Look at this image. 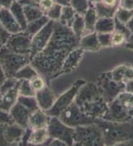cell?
<instances>
[{
  "instance_id": "1",
  "label": "cell",
  "mask_w": 133,
  "mask_h": 146,
  "mask_svg": "<svg viewBox=\"0 0 133 146\" xmlns=\"http://www.w3.org/2000/svg\"><path fill=\"white\" fill-rule=\"evenodd\" d=\"M79 40L70 27L55 21L53 33L47 46L31 59L30 64L49 82L61 75L63 62L67 54L78 47Z\"/></svg>"
},
{
  "instance_id": "36",
  "label": "cell",
  "mask_w": 133,
  "mask_h": 146,
  "mask_svg": "<svg viewBox=\"0 0 133 146\" xmlns=\"http://www.w3.org/2000/svg\"><path fill=\"white\" fill-rule=\"evenodd\" d=\"M62 5L55 3L54 5L50 8L45 15L50 19V20H53V21H59L60 17L61 15V11H62Z\"/></svg>"
},
{
  "instance_id": "42",
  "label": "cell",
  "mask_w": 133,
  "mask_h": 146,
  "mask_svg": "<svg viewBox=\"0 0 133 146\" xmlns=\"http://www.w3.org/2000/svg\"><path fill=\"white\" fill-rule=\"evenodd\" d=\"M55 3V0H41L39 3V7L44 14H46V13L54 5Z\"/></svg>"
},
{
  "instance_id": "5",
  "label": "cell",
  "mask_w": 133,
  "mask_h": 146,
  "mask_svg": "<svg viewBox=\"0 0 133 146\" xmlns=\"http://www.w3.org/2000/svg\"><path fill=\"white\" fill-rule=\"evenodd\" d=\"M84 83L85 81L81 78L75 80L67 91L63 92L61 95L56 98L55 103L53 104L52 108L46 112L50 116H58L62 111L68 108L70 104L74 102L80 87Z\"/></svg>"
},
{
  "instance_id": "35",
  "label": "cell",
  "mask_w": 133,
  "mask_h": 146,
  "mask_svg": "<svg viewBox=\"0 0 133 146\" xmlns=\"http://www.w3.org/2000/svg\"><path fill=\"white\" fill-rule=\"evenodd\" d=\"M133 16V10H126L122 8L118 7L114 17L120 23L126 24Z\"/></svg>"
},
{
  "instance_id": "24",
  "label": "cell",
  "mask_w": 133,
  "mask_h": 146,
  "mask_svg": "<svg viewBox=\"0 0 133 146\" xmlns=\"http://www.w3.org/2000/svg\"><path fill=\"white\" fill-rule=\"evenodd\" d=\"M98 18V17L94 6L92 3H90L89 8H88L86 13L84 15V25H85L84 33L94 32V28H95V24L97 23Z\"/></svg>"
},
{
  "instance_id": "39",
  "label": "cell",
  "mask_w": 133,
  "mask_h": 146,
  "mask_svg": "<svg viewBox=\"0 0 133 146\" xmlns=\"http://www.w3.org/2000/svg\"><path fill=\"white\" fill-rule=\"evenodd\" d=\"M128 40V37L125 34L118 31H114L112 32V46H122L125 44L126 40Z\"/></svg>"
},
{
  "instance_id": "12",
  "label": "cell",
  "mask_w": 133,
  "mask_h": 146,
  "mask_svg": "<svg viewBox=\"0 0 133 146\" xmlns=\"http://www.w3.org/2000/svg\"><path fill=\"white\" fill-rule=\"evenodd\" d=\"M31 37L25 31L12 34L4 46L17 54L29 55L31 51Z\"/></svg>"
},
{
  "instance_id": "55",
  "label": "cell",
  "mask_w": 133,
  "mask_h": 146,
  "mask_svg": "<svg viewBox=\"0 0 133 146\" xmlns=\"http://www.w3.org/2000/svg\"><path fill=\"white\" fill-rule=\"evenodd\" d=\"M2 96H3V94L0 92V101H1V98H2Z\"/></svg>"
},
{
  "instance_id": "6",
  "label": "cell",
  "mask_w": 133,
  "mask_h": 146,
  "mask_svg": "<svg viewBox=\"0 0 133 146\" xmlns=\"http://www.w3.org/2000/svg\"><path fill=\"white\" fill-rule=\"evenodd\" d=\"M63 123L75 128L79 125L94 123V119L87 115L74 102L57 116Z\"/></svg>"
},
{
  "instance_id": "15",
  "label": "cell",
  "mask_w": 133,
  "mask_h": 146,
  "mask_svg": "<svg viewBox=\"0 0 133 146\" xmlns=\"http://www.w3.org/2000/svg\"><path fill=\"white\" fill-rule=\"evenodd\" d=\"M26 129L14 122L6 125L4 128V138L8 145H20Z\"/></svg>"
},
{
  "instance_id": "26",
  "label": "cell",
  "mask_w": 133,
  "mask_h": 146,
  "mask_svg": "<svg viewBox=\"0 0 133 146\" xmlns=\"http://www.w3.org/2000/svg\"><path fill=\"white\" fill-rule=\"evenodd\" d=\"M49 21H50V19L47 17V15H43L42 17H41L34 20V21L27 23V28L23 31H25L28 36H30L31 37L37 32H38Z\"/></svg>"
},
{
  "instance_id": "27",
  "label": "cell",
  "mask_w": 133,
  "mask_h": 146,
  "mask_svg": "<svg viewBox=\"0 0 133 146\" xmlns=\"http://www.w3.org/2000/svg\"><path fill=\"white\" fill-rule=\"evenodd\" d=\"M38 72L31 64H27L19 69L15 74V78L18 80H31L32 78L38 75Z\"/></svg>"
},
{
  "instance_id": "13",
  "label": "cell",
  "mask_w": 133,
  "mask_h": 146,
  "mask_svg": "<svg viewBox=\"0 0 133 146\" xmlns=\"http://www.w3.org/2000/svg\"><path fill=\"white\" fill-rule=\"evenodd\" d=\"M84 51L80 47H77L70 51L63 62L61 74H70L77 69L84 57Z\"/></svg>"
},
{
  "instance_id": "43",
  "label": "cell",
  "mask_w": 133,
  "mask_h": 146,
  "mask_svg": "<svg viewBox=\"0 0 133 146\" xmlns=\"http://www.w3.org/2000/svg\"><path fill=\"white\" fill-rule=\"evenodd\" d=\"M10 36H11V34L3 27V26L0 23V40L3 42L4 45L7 42L8 38L10 37Z\"/></svg>"
},
{
  "instance_id": "23",
  "label": "cell",
  "mask_w": 133,
  "mask_h": 146,
  "mask_svg": "<svg viewBox=\"0 0 133 146\" xmlns=\"http://www.w3.org/2000/svg\"><path fill=\"white\" fill-rule=\"evenodd\" d=\"M115 30L114 17H100L98 18L95 24L94 31L97 33H112Z\"/></svg>"
},
{
  "instance_id": "51",
  "label": "cell",
  "mask_w": 133,
  "mask_h": 146,
  "mask_svg": "<svg viewBox=\"0 0 133 146\" xmlns=\"http://www.w3.org/2000/svg\"><path fill=\"white\" fill-rule=\"evenodd\" d=\"M6 79V76H5V74L3 72V69L2 68V65H1V63H0V85L3 84V82Z\"/></svg>"
},
{
  "instance_id": "17",
  "label": "cell",
  "mask_w": 133,
  "mask_h": 146,
  "mask_svg": "<svg viewBox=\"0 0 133 146\" xmlns=\"http://www.w3.org/2000/svg\"><path fill=\"white\" fill-rule=\"evenodd\" d=\"M0 23L11 35L23 31L22 27L11 13L9 9H0Z\"/></svg>"
},
{
  "instance_id": "22",
  "label": "cell",
  "mask_w": 133,
  "mask_h": 146,
  "mask_svg": "<svg viewBox=\"0 0 133 146\" xmlns=\"http://www.w3.org/2000/svg\"><path fill=\"white\" fill-rule=\"evenodd\" d=\"M49 138L47 128L32 130L27 141V145H45Z\"/></svg>"
},
{
  "instance_id": "41",
  "label": "cell",
  "mask_w": 133,
  "mask_h": 146,
  "mask_svg": "<svg viewBox=\"0 0 133 146\" xmlns=\"http://www.w3.org/2000/svg\"><path fill=\"white\" fill-rule=\"evenodd\" d=\"M13 122V121L9 111H6L0 109V125H8Z\"/></svg>"
},
{
  "instance_id": "4",
  "label": "cell",
  "mask_w": 133,
  "mask_h": 146,
  "mask_svg": "<svg viewBox=\"0 0 133 146\" xmlns=\"http://www.w3.org/2000/svg\"><path fill=\"white\" fill-rule=\"evenodd\" d=\"M73 145H104L102 133L98 125L95 123H92L75 127Z\"/></svg>"
},
{
  "instance_id": "37",
  "label": "cell",
  "mask_w": 133,
  "mask_h": 146,
  "mask_svg": "<svg viewBox=\"0 0 133 146\" xmlns=\"http://www.w3.org/2000/svg\"><path fill=\"white\" fill-rule=\"evenodd\" d=\"M19 82L18 79H17L15 77L6 78V79L3 82V84L0 85V92L2 94H4L13 88H15Z\"/></svg>"
},
{
  "instance_id": "53",
  "label": "cell",
  "mask_w": 133,
  "mask_h": 146,
  "mask_svg": "<svg viewBox=\"0 0 133 146\" xmlns=\"http://www.w3.org/2000/svg\"><path fill=\"white\" fill-rule=\"evenodd\" d=\"M3 46H4L3 42V41H2V40H0V49H1V48H2V47H3Z\"/></svg>"
},
{
  "instance_id": "11",
  "label": "cell",
  "mask_w": 133,
  "mask_h": 146,
  "mask_svg": "<svg viewBox=\"0 0 133 146\" xmlns=\"http://www.w3.org/2000/svg\"><path fill=\"white\" fill-rule=\"evenodd\" d=\"M103 98L98 89V85L94 83H84L82 85L76 95L74 102L79 108H82L85 105L93 103L96 101Z\"/></svg>"
},
{
  "instance_id": "31",
  "label": "cell",
  "mask_w": 133,
  "mask_h": 146,
  "mask_svg": "<svg viewBox=\"0 0 133 146\" xmlns=\"http://www.w3.org/2000/svg\"><path fill=\"white\" fill-rule=\"evenodd\" d=\"M71 30L74 33V35L80 39L83 36L85 31V25H84V16L80 15L76 13L74 17V19L70 27Z\"/></svg>"
},
{
  "instance_id": "18",
  "label": "cell",
  "mask_w": 133,
  "mask_h": 146,
  "mask_svg": "<svg viewBox=\"0 0 133 146\" xmlns=\"http://www.w3.org/2000/svg\"><path fill=\"white\" fill-rule=\"evenodd\" d=\"M112 79L120 84H125L133 78V66L128 64H120L113 69L108 71Z\"/></svg>"
},
{
  "instance_id": "34",
  "label": "cell",
  "mask_w": 133,
  "mask_h": 146,
  "mask_svg": "<svg viewBox=\"0 0 133 146\" xmlns=\"http://www.w3.org/2000/svg\"><path fill=\"white\" fill-rule=\"evenodd\" d=\"M18 93L19 96H26V97H31L35 96L36 92L32 89L29 80H19L18 84Z\"/></svg>"
},
{
  "instance_id": "44",
  "label": "cell",
  "mask_w": 133,
  "mask_h": 146,
  "mask_svg": "<svg viewBox=\"0 0 133 146\" xmlns=\"http://www.w3.org/2000/svg\"><path fill=\"white\" fill-rule=\"evenodd\" d=\"M118 7L126 10H133V0H119Z\"/></svg>"
},
{
  "instance_id": "29",
  "label": "cell",
  "mask_w": 133,
  "mask_h": 146,
  "mask_svg": "<svg viewBox=\"0 0 133 146\" xmlns=\"http://www.w3.org/2000/svg\"><path fill=\"white\" fill-rule=\"evenodd\" d=\"M94 6V8L96 10L98 17H114L116 11L118 8H111V7H108L105 6L104 4H102L100 1L92 3Z\"/></svg>"
},
{
  "instance_id": "50",
  "label": "cell",
  "mask_w": 133,
  "mask_h": 146,
  "mask_svg": "<svg viewBox=\"0 0 133 146\" xmlns=\"http://www.w3.org/2000/svg\"><path fill=\"white\" fill-rule=\"evenodd\" d=\"M126 27H127V29L130 31L131 34L133 33V16L131 17V19L126 23Z\"/></svg>"
},
{
  "instance_id": "19",
  "label": "cell",
  "mask_w": 133,
  "mask_h": 146,
  "mask_svg": "<svg viewBox=\"0 0 133 146\" xmlns=\"http://www.w3.org/2000/svg\"><path fill=\"white\" fill-rule=\"evenodd\" d=\"M50 118L51 116L45 111L39 108L38 110L31 112L28 120V127L31 130L47 128Z\"/></svg>"
},
{
  "instance_id": "21",
  "label": "cell",
  "mask_w": 133,
  "mask_h": 146,
  "mask_svg": "<svg viewBox=\"0 0 133 146\" xmlns=\"http://www.w3.org/2000/svg\"><path fill=\"white\" fill-rule=\"evenodd\" d=\"M18 84L15 88H13V89H11L6 93L3 94L1 101H0V109L6 111H9L10 109L13 108V106L17 102V98L19 97Z\"/></svg>"
},
{
  "instance_id": "38",
  "label": "cell",
  "mask_w": 133,
  "mask_h": 146,
  "mask_svg": "<svg viewBox=\"0 0 133 146\" xmlns=\"http://www.w3.org/2000/svg\"><path fill=\"white\" fill-rule=\"evenodd\" d=\"M29 82H30V84H31L32 89L35 91V92L41 90L43 88H45L47 86V82H46L45 78L41 74H38L34 78H32L31 80H29Z\"/></svg>"
},
{
  "instance_id": "45",
  "label": "cell",
  "mask_w": 133,
  "mask_h": 146,
  "mask_svg": "<svg viewBox=\"0 0 133 146\" xmlns=\"http://www.w3.org/2000/svg\"><path fill=\"white\" fill-rule=\"evenodd\" d=\"M100 2L105 6L111 8H118L119 0H100Z\"/></svg>"
},
{
  "instance_id": "54",
  "label": "cell",
  "mask_w": 133,
  "mask_h": 146,
  "mask_svg": "<svg viewBox=\"0 0 133 146\" xmlns=\"http://www.w3.org/2000/svg\"><path fill=\"white\" fill-rule=\"evenodd\" d=\"M33 1H34V2H35L36 3H37V4H39L40 2H41V0H33Z\"/></svg>"
},
{
  "instance_id": "56",
  "label": "cell",
  "mask_w": 133,
  "mask_h": 146,
  "mask_svg": "<svg viewBox=\"0 0 133 146\" xmlns=\"http://www.w3.org/2000/svg\"><path fill=\"white\" fill-rule=\"evenodd\" d=\"M0 9H1V8H0Z\"/></svg>"
},
{
  "instance_id": "8",
  "label": "cell",
  "mask_w": 133,
  "mask_h": 146,
  "mask_svg": "<svg viewBox=\"0 0 133 146\" xmlns=\"http://www.w3.org/2000/svg\"><path fill=\"white\" fill-rule=\"evenodd\" d=\"M47 129L51 138L61 139L66 145H74V128L63 123L57 116H51Z\"/></svg>"
},
{
  "instance_id": "16",
  "label": "cell",
  "mask_w": 133,
  "mask_h": 146,
  "mask_svg": "<svg viewBox=\"0 0 133 146\" xmlns=\"http://www.w3.org/2000/svg\"><path fill=\"white\" fill-rule=\"evenodd\" d=\"M35 97L37 101V104L40 109L45 111H47L48 110L52 108L56 99L55 94L48 86H46L41 90L36 92Z\"/></svg>"
},
{
  "instance_id": "40",
  "label": "cell",
  "mask_w": 133,
  "mask_h": 146,
  "mask_svg": "<svg viewBox=\"0 0 133 146\" xmlns=\"http://www.w3.org/2000/svg\"><path fill=\"white\" fill-rule=\"evenodd\" d=\"M98 39L101 47H112V33H98Z\"/></svg>"
},
{
  "instance_id": "32",
  "label": "cell",
  "mask_w": 133,
  "mask_h": 146,
  "mask_svg": "<svg viewBox=\"0 0 133 146\" xmlns=\"http://www.w3.org/2000/svg\"><path fill=\"white\" fill-rule=\"evenodd\" d=\"M17 102L22 104L24 108H26L27 110H29L31 112H33L39 109L37 101L36 99L35 96L31 97H26V96H19L17 98Z\"/></svg>"
},
{
  "instance_id": "25",
  "label": "cell",
  "mask_w": 133,
  "mask_h": 146,
  "mask_svg": "<svg viewBox=\"0 0 133 146\" xmlns=\"http://www.w3.org/2000/svg\"><path fill=\"white\" fill-rule=\"evenodd\" d=\"M9 11L11 12V13L13 14L14 18L17 20V22L20 25L23 31H25L27 28V21L25 14H24L23 6L17 0H15L13 2V3L12 4V6L9 8Z\"/></svg>"
},
{
  "instance_id": "47",
  "label": "cell",
  "mask_w": 133,
  "mask_h": 146,
  "mask_svg": "<svg viewBox=\"0 0 133 146\" xmlns=\"http://www.w3.org/2000/svg\"><path fill=\"white\" fill-rule=\"evenodd\" d=\"M15 0H0V8L9 9Z\"/></svg>"
},
{
  "instance_id": "9",
  "label": "cell",
  "mask_w": 133,
  "mask_h": 146,
  "mask_svg": "<svg viewBox=\"0 0 133 146\" xmlns=\"http://www.w3.org/2000/svg\"><path fill=\"white\" fill-rule=\"evenodd\" d=\"M54 23L55 21L50 20L38 32L31 36V51L29 54L30 60L43 50V49L47 46L53 33Z\"/></svg>"
},
{
  "instance_id": "3",
  "label": "cell",
  "mask_w": 133,
  "mask_h": 146,
  "mask_svg": "<svg viewBox=\"0 0 133 146\" xmlns=\"http://www.w3.org/2000/svg\"><path fill=\"white\" fill-rule=\"evenodd\" d=\"M30 62L29 55L17 54L5 46L0 49V63L6 78L15 77L17 72Z\"/></svg>"
},
{
  "instance_id": "52",
  "label": "cell",
  "mask_w": 133,
  "mask_h": 146,
  "mask_svg": "<svg viewBox=\"0 0 133 146\" xmlns=\"http://www.w3.org/2000/svg\"><path fill=\"white\" fill-rule=\"evenodd\" d=\"M55 2L62 6H67L70 3V0H55Z\"/></svg>"
},
{
  "instance_id": "2",
  "label": "cell",
  "mask_w": 133,
  "mask_h": 146,
  "mask_svg": "<svg viewBox=\"0 0 133 146\" xmlns=\"http://www.w3.org/2000/svg\"><path fill=\"white\" fill-rule=\"evenodd\" d=\"M94 123L102 133L104 145H120L122 142L133 140V125L128 122H116L102 118L95 119Z\"/></svg>"
},
{
  "instance_id": "20",
  "label": "cell",
  "mask_w": 133,
  "mask_h": 146,
  "mask_svg": "<svg viewBox=\"0 0 133 146\" xmlns=\"http://www.w3.org/2000/svg\"><path fill=\"white\" fill-rule=\"evenodd\" d=\"M84 52H96L98 51L102 47L99 44L98 39V33L96 31L87 33L86 35L83 36L79 40V46Z\"/></svg>"
},
{
  "instance_id": "14",
  "label": "cell",
  "mask_w": 133,
  "mask_h": 146,
  "mask_svg": "<svg viewBox=\"0 0 133 146\" xmlns=\"http://www.w3.org/2000/svg\"><path fill=\"white\" fill-rule=\"evenodd\" d=\"M9 113L14 123L17 124L25 129L28 127V120L31 112L26 108H24L18 102H17L13 106V108L10 109Z\"/></svg>"
},
{
  "instance_id": "7",
  "label": "cell",
  "mask_w": 133,
  "mask_h": 146,
  "mask_svg": "<svg viewBox=\"0 0 133 146\" xmlns=\"http://www.w3.org/2000/svg\"><path fill=\"white\" fill-rule=\"evenodd\" d=\"M96 84L102 97L108 103L114 100L121 92H124L125 84H120L110 76L108 72L102 73L97 79Z\"/></svg>"
},
{
  "instance_id": "33",
  "label": "cell",
  "mask_w": 133,
  "mask_h": 146,
  "mask_svg": "<svg viewBox=\"0 0 133 146\" xmlns=\"http://www.w3.org/2000/svg\"><path fill=\"white\" fill-rule=\"evenodd\" d=\"M89 0H70V3L76 13L83 16L89 8Z\"/></svg>"
},
{
  "instance_id": "28",
  "label": "cell",
  "mask_w": 133,
  "mask_h": 146,
  "mask_svg": "<svg viewBox=\"0 0 133 146\" xmlns=\"http://www.w3.org/2000/svg\"><path fill=\"white\" fill-rule=\"evenodd\" d=\"M75 15H76V13L70 5L63 6L61 15L60 17L59 22L66 27H70Z\"/></svg>"
},
{
  "instance_id": "46",
  "label": "cell",
  "mask_w": 133,
  "mask_h": 146,
  "mask_svg": "<svg viewBox=\"0 0 133 146\" xmlns=\"http://www.w3.org/2000/svg\"><path fill=\"white\" fill-rule=\"evenodd\" d=\"M6 125H0V145H8L4 138V128Z\"/></svg>"
},
{
  "instance_id": "49",
  "label": "cell",
  "mask_w": 133,
  "mask_h": 146,
  "mask_svg": "<svg viewBox=\"0 0 133 146\" xmlns=\"http://www.w3.org/2000/svg\"><path fill=\"white\" fill-rule=\"evenodd\" d=\"M125 47L128 50H133V33L131 34L130 37L126 40V42L125 43Z\"/></svg>"
},
{
  "instance_id": "48",
  "label": "cell",
  "mask_w": 133,
  "mask_h": 146,
  "mask_svg": "<svg viewBox=\"0 0 133 146\" xmlns=\"http://www.w3.org/2000/svg\"><path fill=\"white\" fill-rule=\"evenodd\" d=\"M124 91L127 92H130L133 94V78L129 80L128 82H126L125 84V88Z\"/></svg>"
},
{
  "instance_id": "10",
  "label": "cell",
  "mask_w": 133,
  "mask_h": 146,
  "mask_svg": "<svg viewBox=\"0 0 133 146\" xmlns=\"http://www.w3.org/2000/svg\"><path fill=\"white\" fill-rule=\"evenodd\" d=\"M102 119L116 122H128L133 119V112L116 98L108 103V110Z\"/></svg>"
},
{
  "instance_id": "30",
  "label": "cell",
  "mask_w": 133,
  "mask_h": 146,
  "mask_svg": "<svg viewBox=\"0 0 133 146\" xmlns=\"http://www.w3.org/2000/svg\"><path fill=\"white\" fill-rule=\"evenodd\" d=\"M23 8L27 23H30L31 21H34L45 15L44 13L41 10L39 5H27L23 6Z\"/></svg>"
}]
</instances>
